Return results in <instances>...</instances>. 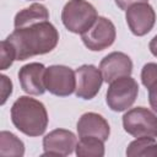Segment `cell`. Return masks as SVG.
Here are the masks:
<instances>
[{
    "mask_svg": "<svg viewBox=\"0 0 157 157\" xmlns=\"http://www.w3.org/2000/svg\"><path fill=\"white\" fill-rule=\"evenodd\" d=\"M13 47L16 60L22 61L34 55H42L52 52L59 40L56 28L49 22H39L15 31L6 38Z\"/></svg>",
    "mask_w": 157,
    "mask_h": 157,
    "instance_id": "obj_1",
    "label": "cell"
},
{
    "mask_svg": "<svg viewBox=\"0 0 157 157\" xmlns=\"http://www.w3.org/2000/svg\"><path fill=\"white\" fill-rule=\"evenodd\" d=\"M11 120L21 132L28 136H39L48 126V114L44 104L27 96L17 98L12 104Z\"/></svg>",
    "mask_w": 157,
    "mask_h": 157,
    "instance_id": "obj_2",
    "label": "cell"
},
{
    "mask_svg": "<svg viewBox=\"0 0 157 157\" xmlns=\"http://www.w3.org/2000/svg\"><path fill=\"white\" fill-rule=\"evenodd\" d=\"M97 17V10L86 0H69L61 12L64 26L70 32L77 34H82L90 29Z\"/></svg>",
    "mask_w": 157,
    "mask_h": 157,
    "instance_id": "obj_3",
    "label": "cell"
},
{
    "mask_svg": "<svg viewBox=\"0 0 157 157\" xmlns=\"http://www.w3.org/2000/svg\"><path fill=\"white\" fill-rule=\"evenodd\" d=\"M123 126L134 137H157V115L144 107L128 110L123 115Z\"/></svg>",
    "mask_w": 157,
    "mask_h": 157,
    "instance_id": "obj_4",
    "label": "cell"
},
{
    "mask_svg": "<svg viewBox=\"0 0 157 157\" xmlns=\"http://www.w3.org/2000/svg\"><path fill=\"white\" fill-rule=\"evenodd\" d=\"M137 93L139 85L132 77H119L110 82L107 91L105 102L112 110L124 112L134 104L135 99L137 98Z\"/></svg>",
    "mask_w": 157,
    "mask_h": 157,
    "instance_id": "obj_5",
    "label": "cell"
},
{
    "mask_svg": "<svg viewBox=\"0 0 157 157\" xmlns=\"http://www.w3.org/2000/svg\"><path fill=\"white\" fill-rule=\"evenodd\" d=\"M45 88L55 96L65 97L76 90V74L64 65H52L44 72Z\"/></svg>",
    "mask_w": 157,
    "mask_h": 157,
    "instance_id": "obj_6",
    "label": "cell"
},
{
    "mask_svg": "<svg viewBox=\"0 0 157 157\" xmlns=\"http://www.w3.org/2000/svg\"><path fill=\"white\" fill-rule=\"evenodd\" d=\"M115 36L117 31L113 22L105 17H97L92 27L81 34V38L90 50L101 52L114 43Z\"/></svg>",
    "mask_w": 157,
    "mask_h": 157,
    "instance_id": "obj_7",
    "label": "cell"
},
{
    "mask_svg": "<svg viewBox=\"0 0 157 157\" xmlns=\"http://www.w3.org/2000/svg\"><path fill=\"white\" fill-rule=\"evenodd\" d=\"M125 20L130 31L135 36L141 37L147 34L153 28L156 22V13L153 7L147 2H139L126 10Z\"/></svg>",
    "mask_w": 157,
    "mask_h": 157,
    "instance_id": "obj_8",
    "label": "cell"
},
{
    "mask_svg": "<svg viewBox=\"0 0 157 157\" xmlns=\"http://www.w3.org/2000/svg\"><path fill=\"white\" fill-rule=\"evenodd\" d=\"M76 90L75 93L78 98L92 99L99 92L103 76L99 69L93 65H82L76 69Z\"/></svg>",
    "mask_w": 157,
    "mask_h": 157,
    "instance_id": "obj_9",
    "label": "cell"
},
{
    "mask_svg": "<svg viewBox=\"0 0 157 157\" xmlns=\"http://www.w3.org/2000/svg\"><path fill=\"white\" fill-rule=\"evenodd\" d=\"M77 145L75 134L65 129H55L43 139V156H67L74 152Z\"/></svg>",
    "mask_w": 157,
    "mask_h": 157,
    "instance_id": "obj_10",
    "label": "cell"
},
{
    "mask_svg": "<svg viewBox=\"0 0 157 157\" xmlns=\"http://www.w3.org/2000/svg\"><path fill=\"white\" fill-rule=\"evenodd\" d=\"M99 70L103 80L110 83L119 77L130 76L132 72V61L126 54L121 52H113L102 59Z\"/></svg>",
    "mask_w": 157,
    "mask_h": 157,
    "instance_id": "obj_11",
    "label": "cell"
},
{
    "mask_svg": "<svg viewBox=\"0 0 157 157\" xmlns=\"http://www.w3.org/2000/svg\"><path fill=\"white\" fill-rule=\"evenodd\" d=\"M44 72L45 67L39 63H29L22 66L18 71L21 88L28 94H43L47 90L44 83Z\"/></svg>",
    "mask_w": 157,
    "mask_h": 157,
    "instance_id": "obj_12",
    "label": "cell"
},
{
    "mask_svg": "<svg viewBox=\"0 0 157 157\" xmlns=\"http://www.w3.org/2000/svg\"><path fill=\"white\" fill-rule=\"evenodd\" d=\"M77 132L80 137L92 136L107 141L110 134V128L108 121L97 113L90 112L81 115L77 121Z\"/></svg>",
    "mask_w": 157,
    "mask_h": 157,
    "instance_id": "obj_13",
    "label": "cell"
},
{
    "mask_svg": "<svg viewBox=\"0 0 157 157\" xmlns=\"http://www.w3.org/2000/svg\"><path fill=\"white\" fill-rule=\"evenodd\" d=\"M49 20V12L47 7L42 4H32L31 6L21 10L15 16V28H22L31 25H36L39 22H44Z\"/></svg>",
    "mask_w": 157,
    "mask_h": 157,
    "instance_id": "obj_14",
    "label": "cell"
},
{
    "mask_svg": "<svg viewBox=\"0 0 157 157\" xmlns=\"http://www.w3.org/2000/svg\"><path fill=\"white\" fill-rule=\"evenodd\" d=\"M141 81L148 90V102L157 113V64L147 63L141 70Z\"/></svg>",
    "mask_w": 157,
    "mask_h": 157,
    "instance_id": "obj_15",
    "label": "cell"
},
{
    "mask_svg": "<svg viewBox=\"0 0 157 157\" xmlns=\"http://www.w3.org/2000/svg\"><path fill=\"white\" fill-rule=\"evenodd\" d=\"M25 153L23 142L12 132L1 131L0 132V156H13L21 157Z\"/></svg>",
    "mask_w": 157,
    "mask_h": 157,
    "instance_id": "obj_16",
    "label": "cell"
},
{
    "mask_svg": "<svg viewBox=\"0 0 157 157\" xmlns=\"http://www.w3.org/2000/svg\"><path fill=\"white\" fill-rule=\"evenodd\" d=\"M126 156L129 157H140V156H157V142L153 137H136L132 142L129 144L126 148Z\"/></svg>",
    "mask_w": 157,
    "mask_h": 157,
    "instance_id": "obj_17",
    "label": "cell"
},
{
    "mask_svg": "<svg viewBox=\"0 0 157 157\" xmlns=\"http://www.w3.org/2000/svg\"><path fill=\"white\" fill-rule=\"evenodd\" d=\"M104 141L97 137H80L76 145V155L78 157H102L104 155Z\"/></svg>",
    "mask_w": 157,
    "mask_h": 157,
    "instance_id": "obj_18",
    "label": "cell"
},
{
    "mask_svg": "<svg viewBox=\"0 0 157 157\" xmlns=\"http://www.w3.org/2000/svg\"><path fill=\"white\" fill-rule=\"evenodd\" d=\"M13 60H16V53L15 49L12 47V44L5 39L1 42V54H0V69L1 70H6L7 67H10L13 63Z\"/></svg>",
    "mask_w": 157,
    "mask_h": 157,
    "instance_id": "obj_19",
    "label": "cell"
},
{
    "mask_svg": "<svg viewBox=\"0 0 157 157\" xmlns=\"http://www.w3.org/2000/svg\"><path fill=\"white\" fill-rule=\"evenodd\" d=\"M0 78H1V104H4L7 97L12 93V82L5 75H1Z\"/></svg>",
    "mask_w": 157,
    "mask_h": 157,
    "instance_id": "obj_20",
    "label": "cell"
},
{
    "mask_svg": "<svg viewBox=\"0 0 157 157\" xmlns=\"http://www.w3.org/2000/svg\"><path fill=\"white\" fill-rule=\"evenodd\" d=\"M117 6L121 10H128L130 6L135 5V4H139V2H147V0H114Z\"/></svg>",
    "mask_w": 157,
    "mask_h": 157,
    "instance_id": "obj_21",
    "label": "cell"
},
{
    "mask_svg": "<svg viewBox=\"0 0 157 157\" xmlns=\"http://www.w3.org/2000/svg\"><path fill=\"white\" fill-rule=\"evenodd\" d=\"M150 50H151V53L157 58V34L151 39V42H150Z\"/></svg>",
    "mask_w": 157,
    "mask_h": 157,
    "instance_id": "obj_22",
    "label": "cell"
}]
</instances>
